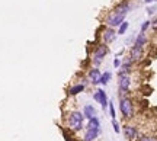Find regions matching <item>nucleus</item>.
<instances>
[{
	"instance_id": "nucleus-1",
	"label": "nucleus",
	"mask_w": 157,
	"mask_h": 141,
	"mask_svg": "<svg viewBox=\"0 0 157 141\" xmlns=\"http://www.w3.org/2000/svg\"><path fill=\"white\" fill-rule=\"evenodd\" d=\"M129 12V5L128 3H121L119 6H117L106 17V25L109 28H118L121 23L125 21V16Z\"/></svg>"
},
{
	"instance_id": "nucleus-2",
	"label": "nucleus",
	"mask_w": 157,
	"mask_h": 141,
	"mask_svg": "<svg viewBox=\"0 0 157 141\" xmlns=\"http://www.w3.org/2000/svg\"><path fill=\"white\" fill-rule=\"evenodd\" d=\"M119 109H121V113H122V116L125 119H131L134 116V103L127 96H121V99H119Z\"/></svg>"
},
{
	"instance_id": "nucleus-3",
	"label": "nucleus",
	"mask_w": 157,
	"mask_h": 141,
	"mask_svg": "<svg viewBox=\"0 0 157 141\" xmlns=\"http://www.w3.org/2000/svg\"><path fill=\"white\" fill-rule=\"evenodd\" d=\"M83 121H84V115L78 111H74L68 115V119H67V124H68V128L71 131H80L83 128Z\"/></svg>"
},
{
	"instance_id": "nucleus-4",
	"label": "nucleus",
	"mask_w": 157,
	"mask_h": 141,
	"mask_svg": "<svg viewBox=\"0 0 157 141\" xmlns=\"http://www.w3.org/2000/svg\"><path fill=\"white\" fill-rule=\"evenodd\" d=\"M108 52H109V48H108L106 44H101V45H98L95 48V51H93V64L96 67L102 63V60L106 57Z\"/></svg>"
},
{
	"instance_id": "nucleus-5",
	"label": "nucleus",
	"mask_w": 157,
	"mask_h": 141,
	"mask_svg": "<svg viewBox=\"0 0 157 141\" xmlns=\"http://www.w3.org/2000/svg\"><path fill=\"white\" fill-rule=\"evenodd\" d=\"M93 99H95L98 103H101L102 108H108V105H109V102H108V96H106V92L103 90V89H99V90H96L95 95H93Z\"/></svg>"
},
{
	"instance_id": "nucleus-6",
	"label": "nucleus",
	"mask_w": 157,
	"mask_h": 141,
	"mask_svg": "<svg viewBox=\"0 0 157 141\" xmlns=\"http://www.w3.org/2000/svg\"><path fill=\"white\" fill-rule=\"evenodd\" d=\"M117 35H118V32L115 31V29L108 26V28L103 31V34H102L103 42H105V44H111V42H113V41L117 40Z\"/></svg>"
},
{
	"instance_id": "nucleus-7",
	"label": "nucleus",
	"mask_w": 157,
	"mask_h": 141,
	"mask_svg": "<svg viewBox=\"0 0 157 141\" xmlns=\"http://www.w3.org/2000/svg\"><path fill=\"white\" fill-rule=\"evenodd\" d=\"M124 134L129 141L138 140V130L132 125H124Z\"/></svg>"
},
{
	"instance_id": "nucleus-8",
	"label": "nucleus",
	"mask_w": 157,
	"mask_h": 141,
	"mask_svg": "<svg viewBox=\"0 0 157 141\" xmlns=\"http://www.w3.org/2000/svg\"><path fill=\"white\" fill-rule=\"evenodd\" d=\"M129 86H131V80H129L128 76H121V77H119V82H118L119 92H121V93H128Z\"/></svg>"
},
{
	"instance_id": "nucleus-9",
	"label": "nucleus",
	"mask_w": 157,
	"mask_h": 141,
	"mask_svg": "<svg viewBox=\"0 0 157 141\" xmlns=\"http://www.w3.org/2000/svg\"><path fill=\"white\" fill-rule=\"evenodd\" d=\"M87 76H89L90 82H92V85H101V76H102V73H101V70H99L98 67H93V68H92Z\"/></svg>"
},
{
	"instance_id": "nucleus-10",
	"label": "nucleus",
	"mask_w": 157,
	"mask_h": 141,
	"mask_svg": "<svg viewBox=\"0 0 157 141\" xmlns=\"http://www.w3.org/2000/svg\"><path fill=\"white\" fill-rule=\"evenodd\" d=\"M129 58L132 61H140L143 58V47H137V45L132 47L131 51H129Z\"/></svg>"
},
{
	"instance_id": "nucleus-11",
	"label": "nucleus",
	"mask_w": 157,
	"mask_h": 141,
	"mask_svg": "<svg viewBox=\"0 0 157 141\" xmlns=\"http://www.w3.org/2000/svg\"><path fill=\"white\" fill-rule=\"evenodd\" d=\"M83 115H84V118H87V119L93 118V116H96V109L92 105H86L83 109Z\"/></svg>"
},
{
	"instance_id": "nucleus-12",
	"label": "nucleus",
	"mask_w": 157,
	"mask_h": 141,
	"mask_svg": "<svg viewBox=\"0 0 157 141\" xmlns=\"http://www.w3.org/2000/svg\"><path fill=\"white\" fill-rule=\"evenodd\" d=\"M87 130H98V131H101V121L96 118V116L90 118L89 119V124H87Z\"/></svg>"
},
{
	"instance_id": "nucleus-13",
	"label": "nucleus",
	"mask_w": 157,
	"mask_h": 141,
	"mask_svg": "<svg viewBox=\"0 0 157 141\" xmlns=\"http://www.w3.org/2000/svg\"><path fill=\"white\" fill-rule=\"evenodd\" d=\"M98 135H99V131L98 130H87L83 141H95L98 138Z\"/></svg>"
},
{
	"instance_id": "nucleus-14",
	"label": "nucleus",
	"mask_w": 157,
	"mask_h": 141,
	"mask_svg": "<svg viewBox=\"0 0 157 141\" xmlns=\"http://www.w3.org/2000/svg\"><path fill=\"white\" fill-rule=\"evenodd\" d=\"M147 44V36L143 32H140V34L137 35V38H135V42H134V45L137 47H144Z\"/></svg>"
},
{
	"instance_id": "nucleus-15",
	"label": "nucleus",
	"mask_w": 157,
	"mask_h": 141,
	"mask_svg": "<svg viewBox=\"0 0 157 141\" xmlns=\"http://www.w3.org/2000/svg\"><path fill=\"white\" fill-rule=\"evenodd\" d=\"M83 90H84V85H83V83H80V85L73 86V87H71V89L68 90V95L76 96V95H78V93H82Z\"/></svg>"
},
{
	"instance_id": "nucleus-16",
	"label": "nucleus",
	"mask_w": 157,
	"mask_h": 141,
	"mask_svg": "<svg viewBox=\"0 0 157 141\" xmlns=\"http://www.w3.org/2000/svg\"><path fill=\"white\" fill-rule=\"evenodd\" d=\"M112 77V73L111 71H105V73H102L101 76V85H108L109 83V80Z\"/></svg>"
},
{
	"instance_id": "nucleus-17",
	"label": "nucleus",
	"mask_w": 157,
	"mask_h": 141,
	"mask_svg": "<svg viewBox=\"0 0 157 141\" xmlns=\"http://www.w3.org/2000/svg\"><path fill=\"white\" fill-rule=\"evenodd\" d=\"M128 26H129V23L124 21V22L118 26V35H124V34H125V32H127V29H128Z\"/></svg>"
},
{
	"instance_id": "nucleus-18",
	"label": "nucleus",
	"mask_w": 157,
	"mask_h": 141,
	"mask_svg": "<svg viewBox=\"0 0 157 141\" xmlns=\"http://www.w3.org/2000/svg\"><path fill=\"white\" fill-rule=\"evenodd\" d=\"M150 26H151V22H150V21H146V22H143V25H141V32L144 34V32H146V31L150 28Z\"/></svg>"
},
{
	"instance_id": "nucleus-19",
	"label": "nucleus",
	"mask_w": 157,
	"mask_h": 141,
	"mask_svg": "<svg viewBox=\"0 0 157 141\" xmlns=\"http://www.w3.org/2000/svg\"><path fill=\"white\" fill-rule=\"evenodd\" d=\"M112 127H113V131H115L117 134H119V132H121V128H119V124H118L117 119H112Z\"/></svg>"
},
{
	"instance_id": "nucleus-20",
	"label": "nucleus",
	"mask_w": 157,
	"mask_h": 141,
	"mask_svg": "<svg viewBox=\"0 0 157 141\" xmlns=\"http://www.w3.org/2000/svg\"><path fill=\"white\" fill-rule=\"evenodd\" d=\"M108 106H109V113H111L112 119H115V116H117V115H115V108H113V103H109Z\"/></svg>"
},
{
	"instance_id": "nucleus-21",
	"label": "nucleus",
	"mask_w": 157,
	"mask_h": 141,
	"mask_svg": "<svg viewBox=\"0 0 157 141\" xmlns=\"http://www.w3.org/2000/svg\"><path fill=\"white\" fill-rule=\"evenodd\" d=\"M140 141H157V138H154V137H143V138H140Z\"/></svg>"
},
{
	"instance_id": "nucleus-22",
	"label": "nucleus",
	"mask_w": 157,
	"mask_h": 141,
	"mask_svg": "<svg viewBox=\"0 0 157 141\" xmlns=\"http://www.w3.org/2000/svg\"><path fill=\"white\" fill-rule=\"evenodd\" d=\"M113 66L118 68L119 66H121V60H119V58H115V61H113Z\"/></svg>"
},
{
	"instance_id": "nucleus-23",
	"label": "nucleus",
	"mask_w": 157,
	"mask_h": 141,
	"mask_svg": "<svg viewBox=\"0 0 157 141\" xmlns=\"http://www.w3.org/2000/svg\"><path fill=\"white\" fill-rule=\"evenodd\" d=\"M154 12H156V7H148V9H147V13H148V15H153Z\"/></svg>"
},
{
	"instance_id": "nucleus-24",
	"label": "nucleus",
	"mask_w": 157,
	"mask_h": 141,
	"mask_svg": "<svg viewBox=\"0 0 157 141\" xmlns=\"http://www.w3.org/2000/svg\"><path fill=\"white\" fill-rule=\"evenodd\" d=\"M151 26H153V28H154V29H157V19H156V21H154V22L151 23Z\"/></svg>"
},
{
	"instance_id": "nucleus-25",
	"label": "nucleus",
	"mask_w": 157,
	"mask_h": 141,
	"mask_svg": "<svg viewBox=\"0 0 157 141\" xmlns=\"http://www.w3.org/2000/svg\"><path fill=\"white\" fill-rule=\"evenodd\" d=\"M146 3H154V2H157V0H144Z\"/></svg>"
}]
</instances>
